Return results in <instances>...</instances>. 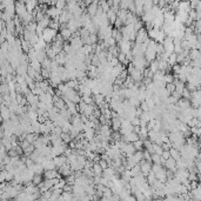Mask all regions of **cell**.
<instances>
[{
  "mask_svg": "<svg viewBox=\"0 0 201 201\" xmlns=\"http://www.w3.org/2000/svg\"><path fill=\"white\" fill-rule=\"evenodd\" d=\"M57 34H58V33H57V30H53V28H51V27H45L44 31H42L41 38L47 42V44H51V42L53 41V39L55 38Z\"/></svg>",
  "mask_w": 201,
  "mask_h": 201,
  "instance_id": "6da1fadb",
  "label": "cell"
},
{
  "mask_svg": "<svg viewBox=\"0 0 201 201\" xmlns=\"http://www.w3.org/2000/svg\"><path fill=\"white\" fill-rule=\"evenodd\" d=\"M139 165H140V172H141L142 175H145V177H147L148 173L151 172V168H152V162H149L147 160L145 159H141V161L139 162Z\"/></svg>",
  "mask_w": 201,
  "mask_h": 201,
  "instance_id": "7a4b0ae2",
  "label": "cell"
},
{
  "mask_svg": "<svg viewBox=\"0 0 201 201\" xmlns=\"http://www.w3.org/2000/svg\"><path fill=\"white\" fill-rule=\"evenodd\" d=\"M133 130V125L130 124L128 120H124V121H121V125H120V130L119 132L121 133V134H127V133H130Z\"/></svg>",
  "mask_w": 201,
  "mask_h": 201,
  "instance_id": "3957f363",
  "label": "cell"
},
{
  "mask_svg": "<svg viewBox=\"0 0 201 201\" xmlns=\"http://www.w3.org/2000/svg\"><path fill=\"white\" fill-rule=\"evenodd\" d=\"M135 151L136 149H135V147H134V145H133L132 142H127V143L125 145V147L122 148L121 154L125 155V156H128V155H132Z\"/></svg>",
  "mask_w": 201,
  "mask_h": 201,
  "instance_id": "277c9868",
  "label": "cell"
},
{
  "mask_svg": "<svg viewBox=\"0 0 201 201\" xmlns=\"http://www.w3.org/2000/svg\"><path fill=\"white\" fill-rule=\"evenodd\" d=\"M42 175H44L45 179H53V177H59L60 179V177H62L61 174L57 169H45Z\"/></svg>",
  "mask_w": 201,
  "mask_h": 201,
  "instance_id": "5b68a950",
  "label": "cell"
},
{
  "mask_svg": "<svg viewBox=\"0 0 201 201\" xmlns=\"http://www.w3.org/2000/svg\"><path fill=\"white\" fill-rule=\"evenodd\" d=\"M151 160H152V164H156V165H161V166H164V164H165L166 161L161 155H159V154L156 153L151 154Z\"/></svg>",
  "mask_w": 201,
  "mask_h": 201,
  "instance_id": "8992f818",
  "label": "cell"
},
{
  "mask_svg": "<svg viewBox=\"0 0 201 201\" xmlns=\"http://www.w3.org/2000/svg\"><path fill=\"white\" fill-rule=\"evenodd\" d=\"M53 161L55 166H57V168L60 167L61 165H64V164H67V156H65L64 154H61V155H57V156H54L53 158Z\"/></svg>",
  "mask_w": 201,
  "mask_h": 201,
  "instance_id": "52a82bcc",
  "label": "cell"
},
{
  "mask_svg": "<svg viewBox=\"0 0 201 201\" xmlns=\"http://www.w3.org/2000/svg\"><path fill=\"white\" fill-rule=\"evenodd\" d=\"M177 105L179 106L180 111H181V109H186V108H188V107H192L190 106V101H189L188 99H185V98H180V99L177 100Z\"/></svg>",
  "mask_w": 201,
  "mask_h": 201,
  "instance_id": "ba28073f",
  "label": "cell"
},
{
  "mask_svg": "<svg viewBox=\"0 0 201 201\" xmlns=\"http://www.w3.org/2000/svg\"><path fill=\"white\" fill-rule=\"evenodd\" d=\"M10 114H11L10 108L2 104V106L0 108V115H1L2 120H10Z\"/></svg>",
  "mask_w": 201,
  "mask_h": 201,
  "instance_id": "9c48e42d",
  "label": "cell"
},
{
  "mask_svg": "<svg viewBox=\"0 0 201 201\" xmlns=\"http://www.w3.org/2000/svg\"><path fill=\"white\" fill-rule=\"evenodd\" d=\"M79 51L85 55H87L89 53H94V47H93V45H83Z\"/></svg>",
  "mask_w": 201,
  "mask_h": 201,
  "instance_id": "30bf717a",
  "label": "cell"
},
{
  "mask_svg": "<svg viewBox=\"0 0 201 201\" xmlns=\"http://www.w3.org/2000/svg\"><path fill=\"white\" fill-rule=\"evenodd\" d=\"M188 57H189V58H190V60L201 59L200 51H199V49H196V48H190V49H189Z\"/></svg>",
  "mask_w": 201,
  "mask_h": 201,
  "instance_id": "8fae6325",
  "label": "cell"
},
{
  "mask_svg": "<svg viewBox=\"0 0 201 201\" xmlns=\"http://www.w3.org/2000/svg\"><path fill=\"white\" fill-rule=\"evenodd\" d=\"M79 83H79V80H78V79H70L68 81H66L65 85L67 86V88H73V89H75V91H77Z\"/></svg>",
  "mask_w": 201,
  "mask_h": 201,
  "instance_id": "7c38bea8",
  "label": "cell"
},
{
  "mask_svg": "<svg viewBox=\"0 0 201 201\" xmlns=\"http://www.w3.org/2000/svg\"><path fill=\"white\" fill-rule=\"evenodd\" d=\"M41 165H42V167H44V169H57V166L54 164L53 159L46 160L45 162H42Z\"/></svg>",
  "mask_w": 201,
  "mask_h": 201,
  "instance_id": "4fadbf2b",
  "label": "cell"
},
{
  "mask_svg": "<svg viewBox=\"0 0 201 201\" xmlns=\"http://www.w3.org/2000/svg\"><path fill=\"white\" fill-rule=\"evenodd\" d=\"M120 125H121V121H120L119 118L111 119V130H120Z\"/></svg>",
  "mask_w": 201,
  "mask_h": 201,
  "instance_id": "5bb4252c",
  "label": "cell"
},
{
  "mask_svg": "<svg viewBox=\"0 0 201 201\" xmlns=\"http://www.w3.org/2000/svg\"><path fill=\"white\" fill-rule=\"evenodd\" d=\"M54 60L59 64V65H64L66 61V54L64 53V52H60V53L55 54V58H54Z\"/></svg>",
  "mask_w": 201,
  "mask_h": 201,
  "instance_id": "9a60e30c",
  "label": "cell"
},
{
  "mask_svg": "<svg viewBox=\"0 0 201 201\" xmlns=\"http://www.w3.org/2000/svg\"><path fill=\"white\" fill-rule=\"evenodd\" d=\"M117 59H118V61L120 62V64H122L124 66H127L128 65V60H127V58H126V54L122 53V52H119L118 55H117Z\"/></svg>",
  "mask_w": 201,
  "mask_h": 201,
  "instance_id": "2e32d148",
  "label": "cell"
},
{
  "mask_svg": "<svg viewBox=\"0 0 201 201\" xmlns=\"http://www.w3.org/2000/svg\"><path fill=\"white\" fill-rule=\"evenodd\" d=\"M126 135V140H127V142H134L135 140H138L139 139V136H138V134H136L135 132H130V133H127V134H125Z\"/></svg>",
  "mask_w": 201,
  "mask_h": 201,
  "instance_id": "e0dca14e",
  "label": "cell"
},
{
  "mask_svg": "<svg viewBox=\"0 0 201 201\" xmlns=\"http://www.w3.org/2000/svg\"><path fill=\"white\" fill-rule=\"evenodd\" d=\"M92 169L94 172V175H99L101 177V174H102V168H101V166L98 164V162H93V166H92Z\"/></svg>",
  "mask_w": 201,
  "mask_h": 201,
  "instance_id": "ac0fdd59",
  "label": "cell"
},
{
  "mask_svg": "<svg viewBox=\"0 0 201 201\" xmlns=\"http://www.w3.org/2000/svg\"><path fill=\"white\" fill-rule=\"evenodd\" d=\"M169 153H171V158H173V159L175 160V161H177L179 159H181V154H180V151H177V149H175V148L172 147L171 149H169Z\"/></svg>",
  "mask_w": 201,
  "mask_h": 201,
  "instance_id": "d6986e66",
  "label": "cell"
},
{
  "mask_svg": "<svg viewBox=\"0 0 201 201\" xmlns=\"http://www.w3.org/2000/svg\"><path fill=\"white\" fill-rule=\"evenodd\" d=\"M44 181V175L42 174H34L33 177H32V183L33 185H39V183H41Z\"/></svg>",
  "mask_w": 201,
  "mask_h": 201,
  "instance_id": "ffe728a7",
  "label": "cell"
},
{
  "mask_svg": "<svg viewBox=\"0 0 201 201\" xmlns=\"http://www.w3.org/2000/svg\"><path fill=\"white\" fill-rule=\"evenodd\" d=\"M60 34L65 40H68L72 36V31L70 28H64V30H60Z\"/></svg>",
  "mask_w": 201,
  "mask_h": 201,
  "instance_id": "44dd1931",
  "label": "cell"
},
{
  "mask_svg": "<svg viewBox=\"0 0 201 201\" xmlns=\"http://www.w3.org/2000/svg\"><path fill=\"white\" fill-rule=\"evenodd\" d=\"M120 177H121L124 181L128 182L130 179H132V175H130V169H125L122 173H120Z\"/></svg>",
  "mask_w": 201,
  "mask_h": 201,
  "instance_id": "7402d4cb",
  "label": "cell"
},
{
  "mask_svg": "<svg viewBox=\"0 0 201 201\" xmlns=\"http://www.w3.org/2000/svg\"><path fill=\"white\" fill-rule=\"evenodd\" d=\"M92 98H93V101H94V104L98 106L99 104H101L102 101H104V98H105V95H102L101 93H98V94H94L92 95Z\"/></svg>",
  "mask_w": 201,
  "mask_h": 201,
  "instance_id": "603a6c76",
  "label": "cell"
},
{
  "mask_svg": "<svg viewBox=\"0 0 201 201\" xmlns=\"http://www.w3.org/2000/svg\"><path fill=\"white\" fill-rule=\"evenodd\" d=\"M45 58H47V55H46V52H45V49H40V51H36V60L41 64V61Z\"/></svg>",
  "mask_w": 201,
  "mask_h": 201,
  "instance_id": "cb8c5ba5",
  "label": "cell"
},
{
  "mask_svg": "<svg viewBox=\"0 0 201 201\" xmlns=\"http://www.w3.org/2000/svg\"><path fill=\"white\" fill-rule=\"evenodd\" d=\"M30 66H32L34 70H36V72H40L41 71V64L36 59H34V60H31L30 61Z\"/></svg>",
  "mask_w": 201,
  "mask_h": 201,
  "instance_id": "d4e9b609",
  "label": "cell"
},
{
  "mask_svg": "<svg viewBox=\"0 0 201 201\" xmlns=\"http://www.w3.org/2000/svg\"><path fill=\"white\" fill-rule=\"evenodd\" d=\"M130 173L132 177H135V175H138V174H140L141 172H140V165L139 164H136V165H134L132 168L130 169Z\"/></svg>",
  "mask_w": 201,
  "mask_h": 201,
  "instance_id": "484cf974",
  "label": "cell"
},
{
  "mask_svg": "<svg viewBox=\"0 0 201 201\" xmlns=\"http://www.w3.org/2000/svg\"><path fill=\"white\" fill-rule=\"evenodd\" d=\"M187 125H188L189 127H194V126H195V127H201L200 120H199V119H196V118H192L188 122H187Z\"/></svg>",
  "mask_w": 201,
  "mask_h": 201,
  "instance_id": "4316f807",
  "label": "cell"
},
{
  "mask_svg": "<svg viewBox=\"0 0 201 201\" xmlns=\"http://www.w3.org/2000/svg\"><path fill=\"white\" fill-rule=\"evenodd\" d=\"M167 62H168V65L169 66H173L174 64H177V53H175V52H173V53H171L168 55Z\"/></svg>",
  "mask_w": 201,
  "mask_h": 201,
  "instance_id": "83f0119b",
  "label": "cell"
},
{
  "mask_svg": "<svg viewBox=\"0 0 201 201\" xmlns=\"http://www.w3.org/2000/svg\"><path fill=\"white\" fill-rule=\"evenodd\" d=\"M156 136H158V132H155V130H151L147 132V139L149 141L154 142L155 141V139H156Z\"/></svg>",
  "mask_w": 201,
  "mask_h": 201,
  "instance_id": "f1b7e54d",
  "label": "cell"
},
{
  "mask_svg": "<svg viewBox=\"0 0 201 201\" xmlns=\"http://www.w3.org/2000/svg\"><path fill=\"white\" fill-rule=\"evenodd\" d=\"M81 100H83L85 104H87V105H93V104H94V101H93V98H92V95H85V94H83V95H81Z\"/></svg>",
  "mask_w": 201,
  "mask_h": 201,
  "instance_id": "f546056e",
  "label": "cell"
},
{
  "mask_svg": "<svg viewBox=\"0 0 201 201\" xmlns=\"http://www.w3.org/2000/svg\"><path fill=\"white\" fill-rule=\"evenodd\" d=\"M128 101H130V105H132V106H134V107H139L140 102H141V101L138 99V96H136V95H133V96H130V99H128Z\"/></svg>",
  "mask_w": 201,
  "mask_h": 201,
  "instance_id": "4dcf8cb0",
  "label": "cell"
},
{
  "mask_svg": "<svg viewBox=\"0 0 201 201\" xmlns=\"http://www.w3.org/2000/svg\"><path fill=\"white\" fill-rule=\"evenodd\" d=\"M51 62H52V60L49 58H45L41 61V68H47V70L51 71Z\"/></svg>",
  "mask_w": 201,
  "mask_h": 201,
  "instance_id": "1f68e13d",
  "label": "cell"
},
{
  "mask_svg": "<svg viewBox=\"0 0 201 201\" xmlns=\"http://www.w3.org/2000/svg\"><path fill=\"white\" fill-rule=\"evenodd\" d=\"M133 145H134V147H135L136 151H143V141L140 140V139H138L135 140L134 142H132Z\"/></svg>",
  "mask_w": 201,
  "mask_h": 201,
  "instance_id": "d6a6232c",
  "label": "cell"
},
{
  "mask_svg": "<svg viewBox=\"0 0 201 201\" xmlns=\"http://www.w3.org/2000/svg\"><path fill=\"white\" fill-rule=\"evenodd\" d=\"M164 74H165V72H164V71H159V70H158V71H156L153 74V78H152V79H153V80H162V77H164Z\"/></svg>",
  "mask_w": 201,
  "mask_h": 201,
  "instance_id": "836d02e7",
  "label": "cell"
},
{
  "mask_svg": "<svg viewBox=\"0 0 201 201\" xmlns=\"http://www.w3.org/2000/svg\"><path fill=\"white\" fill-rule=\"evenodd\" d=\"M153 153H156V154H159V155H161L162 154V147H161V145H158V143H154L153 142Z\"/></svg>",
  "mask_w": 201,
  "mask_h": 201,
  "instance_id": "e575fe53",
  "label": "cell"
},
{
  "mask_svg": "<svg viewBox=\"0 0 201 201\" xmlns=\"http://www.w3.org/2000/svg\"><path fill=\"white\" fill-rule=\"evenodd\" d=\"M60 138H61V140L66 143H68V142L71 141V135H70V133H64V132H61V134H60Z\"/></svg>",
  "mask_w": 201,
  "mask_h": 201,
  "instance_id": "d590c367",
  "label": "cell"
},
{
  "mask_svg": "<svg viewBox=\"0 0 201 201\" xmlns=\"http://www.w3.org/2000/svg\"><path fill=\"white\" fill-rule=\"evenodd\" d=\"M145 102L148 105L149 109H152V108H154V107H155V102H154V100H153V98H152V96L145 98Z\"/></svg>",
  "mask_w": 201,
  "mask_h": 201,
  "instance_id": "8d00e7d4",
  "label": "cell"
},
{
  "mask_svg": "<svg viewBox=\"0 0 201 201\" xmlns=\"http://www.w3.org/2000/svg\"><path fill=\"white\" fill-rule=\"evenodd\" d=\"M153 83L155 87L158 88H165L166 87V83L164 80H153Z\"/></svg>",
  "mask_w": 201,
  "mask_h": 201,
  "instance_id": "74e56055",
  "label": "cell"
},
{
  "mask_svg": "<svg viewBox=\"0 0 201 201\" xmlns=\"http://www.w3.org/2000/svg\"><path fill=\"white\" fill-rule=\"evenodd\" d=\"M91 64H92L93 66H95V67H98V66L100 65V60H99V58H98V55L93 54V57H92V60H91Z\"/></svg>",
  "mask_w": 201,
  "mask_h": 201,
  "instance_id": "f35d334b",
  "label": "cell"
},
{
  "mask_svg": "<svg viewBox=\"0 0 201 201\" xmlns=\"http://www.w3.org/2000/svg\"><path fill=\"white\" fill-rule=\"evenodd\" d=\"M40 74L42 75V78H44V79H48V78H49V74H51V71H49V70H47V68H41Z\"/></svg>",
  "mask_w": 201,
  "mask_h": 201,
  "instance_id": "ab89813d",
  "label": "cell"
},
{
  "mask_svg": "<svg viewBox=\"0 0 201 201\" xmlns=\"http://www.w3.org/2000/svg\"><path fill=\"white\" fill-rule=\"evenodd\" d=\"M139 118H140V120H143V121H146V122H148V121L151 120V117H149V113L148 112H142L141 115H140Z\"/></svg>",
  "mask_w": 201,
  "mask_h": 201,
  "instance_id": "60d3db41",
  "label": "cell"
},
{
  "mask_svg": "<svg viewBox=\"0 0 201 201\" xmlns=\"http://www.w3.org/2000/svg\"><path fill=\"white\" fill-rule=\"evenodd\" d=\"M74 181H75V177H74V174H70V175L66 177V183L74 185Z\"/></svg>",
  "mask_w": 201,
  "mask_h": 201,
  "instance_id": "b9f144b4",
  "label": "cell"
},
{
  "mask_svg": "<svg viewBox=\"0 0 201 201\" xmlns=\"http://www.w3.org/2000/svg\"><path fill=\"white\" fill-rule=\"evenodd\" d=\"M165 88L167 89V92H168V93L171 94L172 92H173V91L175 89V85H174V83H166V87H165Z\"/></svg>",
  "mask_w": 201,
  "mask_h": 201,
  "instance_id": "7bdbcfd3",
  "label": "cell"
},
{
  "mask_svg": "<svg viewBox=\"0 0 201 201\" xmlns=\"http://www.w3.org/2000/svg\"><path fill=\"white\" fill-rule=\"evenodd\" d=\"M161 147H162V149H164V151H169V149L172 148V143L169 141L162 142V143H161Z\"/></svg>",
  "mask_w": 201,
  "mask_h": 201,
  "instance_id": "ee69618b",
  "label": "cell"
},
{
  "mask_svg": "<svg viewBox=\"0 0 201 201\" xmlns=\"http://www.w3.org/2000/svg\"><path fill=\"white\" fill-rule=\"evenodd\" d=\"M139 107L141 108V109H142V111H143V112H148V111H149V107H148V105H147V104H146V102H145V100L141 101V102H140V105H139Z\"/></svg>",
  "mask_w": 201,
  "mask_h": 201,
  "instance_id": "f6af8a7d",
  "label": "cell"
},
{
  "mask_svg": "<svg viewBox=\"0 0 201 201\" xmlns=\"http://www.w3.org/2000/svg\"><path fill=\"white\" fill-rule=\"evenodd\" d=\"M165 49H164V46H162V44H156V47H155V52H156V54H161L162 52H164Z\"/></svg>",
  "mask_w": 201,
  "mask_h": 201,
  "instance_id": "bcb514c9",
  "label": "cell"
},
{
  "mask_svg": "<svg viewBox=\"0 0 201 201\" xmlns=\"http://www.w3.org/2000/svg\"><path fill=\"white\" fill-rule=\"evenodd\" d=\"M72 189H73V185H70V183H65V186L62 187V190L68 192V193H72Z\"/></svg>",
  "mask_w": 201,
  "mask_h": 201,
  "instance_id": "7dc6e473",
  "label": "cell"
},
{
  "mask_svg": "<svg viewBox=\"0 0 201 201\" xmlns=\"http://www.w3.org/2000/svg\"><path fill=\"white\" fill-rule=\"evenodd\" d=\"M98 164L101 166V168H102V169H106L107 167H108V164H107V161H106V160H104V159L99 160V161H98Z\"/></svg>",
  "mask_w": 201,
  "mask_h": 201,
  "instance_id": "c3c4849f",
  "label": "cell"
},
{
  "mask_svg": "<svg viewBox=\"0 0 201 201\" xmlns=\"http://www.w3.org/2000/svg\"><path fill=\"white\" fill-rule=\"evenodd\" d=\"M174 52L177 54L181 53L182 52V47H181V45L180 44H174Z\"/></svg>",
  "mask_w": 201,
  "mask_h": 201,
  "instance_id": "681fc988",
  "label": "cell"
},
{
  "mask_svg": "<svg viewBox=\"0 0 201 201\" xmlns=\"http://www.w3.org/2000/svg\"><path fill=\"white\" fill-rule=\"evenodd\" d=\"M183 59H185V55H183L182 53H179V54H177V64H182V61H183Z\"/></svg>",
  "mask_w": 201,
  "mask_h": 201,
  "instance_id": "f907efd6",
  "label": "cell"
},
{
  "mask_svg": "<svg viewBox=\"0 0 201 201\" xmlns=\"http://www.w3.org/2000/svg\"><path fill=\"white\" fill-rule=\"evenodd\" d=\"M108 64L112 66V67H113V66H115V65H118L119 61H118V59H117V57H113L112 59L108 61Z\"/></svg>",
  "mask_w": 201,
  "mask_h": 201,
  "instance_id": "816d5d0a",
  "label": "cell"
},
{
  "mask_svg": "<svg viewBox=\"0 0 201 201\" xmlns=\"http://www.w3.org/2000/svg\"><path fill=\"white\" fill-rule=\"evenodd\" d=\"M98 120H99V122H100L101 125H105V124H106V121H107L106 117H105L104 114H100V117L98 118Z\"/></svg>",
  "mask_w": 201,
  "mask_h": 201,
  "instance_id": "f5cc1de1",
  "label": "cell"
},
{
  "mask_svg": "<svg viewBox=\"0 0 201 201\" xmlns=\"http://www.w3.org/2000/svg\"><path fill=\"white\" fill-rule=\"evenodd\" d=\"M161 156L164 158V159H168V158H171V153H169V151H162V154H161Z\"/></svg>",
  "mask_w": 201,
  "mask_h": 201,
  "instance_id": "db71d44e",
  "label": "cell"
},
{
  "mask_svg": "<svg viewBox=\"0 0 201 201\" xmlns=\"http://www.w3.org/2000/svg\"><path fill=\"white\" fill-rule=\"evenodd\" d=\"M168 100H169V102H171V104H177L179 99H177V98H175V96H173V95H169V96H168Z\"/></svg>",
  "mask_w": 201,
  "mask_h": 201,
  "instance_id": "11a10c76",
  "label": "cell"
},
{
  "mask_svg": "<svg viewBox=\"0 0 201 201\" xmlns=\"http://www.w3.org/2000/svg\"><path fill=\"white\" fill-rule=\"evenodd\" d=\"M99 183H101V185H104V186H107V183H108V180H107L106 177H100V182H99Z\"/></svg>",
  "mask_w": 201,
  "mask_h": 201,
  "instance_id": "9f6ffc18",
  "label": "cell"
},
{
  "mask_svg": "<svg viewBox=\"0 0 201 201\" xmlns=\"http://www.w3.org/2000/svg\"><path fill=\"white\" fill-rule=\"evenodd\" d=\"M146 125H147V122H146V121L140 120V124H139V126H140V127H146Z\"/></svg>",
  "mask_w": 201,
  "mask_h": 201,
  "instance_id": "6f0895ef",
  "label": "cell"
},
{
  "mask_svg": "<svg viewBox=\"0 0 201 201\" xmlns=\"http://www.w3.org/2000/svg\"><path fill=\"white\" fill-rule=\"evenodd\" d=\"M4 135H5V133H4V130L1 128V126H0V140L4 138Z\"/></svg>",
  "mask_w": 201,
  "mask_h": 201,
  "instance_id": "680465c9",
  "label": "cell"
}]
</instances>
